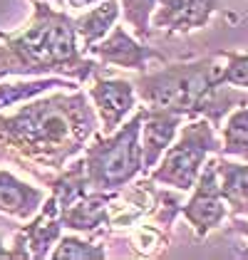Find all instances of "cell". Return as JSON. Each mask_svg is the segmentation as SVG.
<instances>
[{
	"label": "cell",
	"instance_id": "1",
	"mask_svg": "<svg viewBox=\"0 0 248 260\" xmlns=\"http://www.w3.org/2000/svg\"><path fill=\"white\" fill-rule=\"evenodd\" d=\"M97 126L95 107L82 89L35 97L13 114L0 112V159L30 174L60 171L82 154Z\"/></svg>",
	"mask_w": 248,
	"mask_h": 260
},
{
	"label": "cell",
	"instance_id": "2",
	"mask_svg": "<svg viewBox=\"0 0 248 260\" xmlns=\"http://www.w3.org/2000/svg\"><path fill=\"white\" fill-rule=\"evenodd\" d=\"M0 40V80L65 77L87 82L100 70L97 60L82 52L72 18L45 0H33L30 22Z\"/></svg>",
	"mask_w": 248,
	"mask_h": 260
},
{
	"label": "cell",
	"instance_id": "3",
	"mask_svg": "<svg viewBox=\"0 0 248 260\" xmlns=\"http://www.w3.org/2000/svg\"><path fill=\"white\" fill-rule=\"evenodd\" d=\"M137 100L144 107L169 109L184 119L206 117L213 129L224 124L231 109L248 104V92L221 82L219 55L191 62H171L157 72H144L132 80Z\"/></svg>",
	"mask_w": 248,
	"mask_h": 260
},
{
	"label": "cell",
	"instance_id": "4",
	"mask_svg": "<svg viewBox=\"0 0 248 260\" xmlns=\"http://www.w3.org/2000/svg\"><path fill=\"white\" fill-rule=\"evenodd\" d=\"M144 119V107L129 121H122L112 134H92L82 151L84 179L89 191L114 193L129 186L139 174H144L142 146H139V126Z\"/></svg>",
	"mask_w": 248,
	"mask_h": 260
},
{
	"label": "cell",
	"instance_id": "5",
	"mask_svg": "<svg viewBox=\"0 0 248 260\" xmlns=\"http://www.w3.org/2000/svg\"><path fill=\"white\" fill-rule=\"evenodd\" d=\"M219 151H221V139L216 137L211 121L206 117H194L181 126L179 137H174L169 149L146 176L164 188L186 193L199 179L204 161Z\"/></svg>",
	"mask_w": 248,
	"mask_h": 260
},
{
	"label": "cell",
	"instance_id": "6",
	"mask_svg": "<svg viewBox=\"0 0 248 260\" xmlns=\"http://www.w3.org/2000/svg\"><path fill=\"white\" fill-rule=\"evenodd\" d=\"M179 216L191 225L196 238H206L211 231L221 228L228 218V208L221 191H219V174H216V159H206L201 166V174L196 183L191 186V196L186 203H181Z\"/></svg>",
	"mask_w": 248,
	"mask_h": 260
},
{
	"label": "cell",
	"instance_id": "7",
	"mask_svg": "<svg viewBox=\"0 0 248 260\" xmlns=\"http://www.w3.org/2000/svg\"><path fill=\"white\" fill-rule=\"evenodd\" d=\"M84 55L95 57L102 64H109V67H122V70H134V72H146L149 60L164 62V55H159L157 50L144 45V40H137L134 35H129L117 22L112 25V30L102 40L87 47Z\"/></svg>",
	"mask_w": 248,
	"mask_h": 260
},
{
	"label": "cell",
	"instance_id": "8",
	"mask_svg": "<svg viewBox=\"0 0 248 260\" xmlns=\"http://www.w3.org/2000/svg\"><path fill=\"white\" fill-rule=\"evenodd\" d=\"M221 0H159L151 13V32L162 35H191L206 27L221 10Z\"/></svg>",
	"mask_w": 248,
	"mask_h": 260
},
{
	"label": "cell",
	"instance_id": "9",
	"mask_svg": "<svg viewBox=\"0 0 248 260\" xmlns=\"http://www.w3.org/2000/svg\"><path fill=\"white\" fill-rule=\"evenodd\" d=\"M87 97L95 104V114H97L102 134H112L137 107V89L129 80L95 75Z\"/></svg>",
	"mask_w": 248,
	"mask_h": 260
},
{
	"label": "cell",
	"instance_id": "10",
	"mask_svg": "<svg viewBox=\"0 0 248 260\" xmlns=\"http://www.w3.org/2000/svg\"><path fill=\"white\" fill-rule=\"evenodd\" d=\"M184 117L159 109V107H144V119L139 126V146H142V161H144V174H149L157 161L162 159L169 144L174 141Z\"/></svg>",
	"mask_w": 248,
	"mask_h": 260
},
{
	"label": "cell",
	"instance_id": "11",
	"mask_svg": "<svg viewBox=\"0 0 248 260\" xmlns=\"http://www.w3.org/2000/svg\"><path fill=\"white\" fill-rule=\"evenodd\" d=\"M27 245V253L33 260H45L50 258L55 243L62 236V225H60V206L52 196H45L42 206L38 208V213L30 218L27 225H22L18 231Z\"/></svg>",
	"mask_w": 248,
	"mask_h": 260
},
{
	"label": "cell",
	"instance_id": "12",
	"mask_svg": "<svg viewBox=\"0 0 248 260\" xmlns=\"http://www.w3.org/2000/svg\"><path fill=\"white\" fill-rule=\"evenodd\" d=\"M109 199L112 193L89 191L82 199L72 201L70 206L60 208V225L77 231V233H100L109 225Z\"/></svg>",
	"mask_w": 248,
	"mask_h": 260
},
{
	"label": "cell",
	"instance_id": "13",
	"mask_svg": "<svg viewBox=\"0 0 248 260\" xmlns=\"http://www.w3.org/2000/svg\"><path fill=\"white\" fill-rule=\"evenodd\" d=\"M45 201V191L20 181L8 169H0V213L13 216L18 220H30Z\"/></svg>",
	"mask_w": 248,
	"mask_h": 260
},
{
	"label": "cell",
	"instance_id": "14",
	"mask_svg": "<svg viewBox=\"0 0 248 260\" xmlns=\"http://www.w3.org/2000/svg\"><path fill=\"white\" fill-rule=\"evenodd\" d=\"M216 174H219V191L228 213L248 218V161L236 164L219 154Z\"/></svg>",
	"mask_w": 248,
	"mask_h": 260
},
{
	"label": "cell",
	"instance_id": "15",
	"mask_svg": "<svg viewBox=\"0 0 248 260\" xmlns=\"http://www.w3.org/2000/svg\"><path fill=\"white\" fill-rule=\"evenodd\" d=\"M117 20H119V3L117 0H100V3H95V8L89 5V10L72 18L77 40L82 42V52L87 47H92L95 42L102 40Z\"/></svg>",
	"mask_w": 248,
	"mask_h": 260
},
{
	"label": "cell",
	"instance_id": "16",
	"mask_svg": "<svg viewBox=\"0 0 248 260\" xmlns=\"http://www.w3.org/2000/svg\"><path fill=\"white\" fill-rule=\"evenodd\" d=\"M50 89H77L75 80L65 77H33L25 82H0V112L10 107H20L22 102H30Z\"/></svg>",
	"mask_w": 248,
	"mask_h": 260
},
{
	"label": "cell",
	"instance_id": "17",
	"mask_svg": "<svg viewBox=\"0 0 248 260\" xmlns=\"http://www.w3.org/2000/svg\"><path fill=\"white\" fill-rule=\"evenodd\" d=\"M221 129V156H236L248 161V104H241L226 114Z\"/></svg>",
	"mask_w": 248,
	"mask_h": 260
},
{
	"label": "cell",
	"instance_id": "18",
	"mask_svg": "<svg viewBox=\"0 0 248 260\" xmlns=\"http://www.w3.org/2000/svg\"><path fill=\"white\" fill-rule=\"evenodd\" d=\"M119 15H124V22L134 30L137 40H149L151 32V13L159 0H117Z\"/></svg>",
	"mask_w": 248,
	"mask_h": 260
},
{
	"label": "cell",
	"instance_id": "19",
	"mask_svg": "<svg viewBox=\"0 0 248 260\" xmlns=\"http://www.w3.org/2000/svg\"><path fill=\"white\" fill-rule=\"evenodd\" d=\"M50 258L52 260H104L107 258V250H104V245L82 240L77 236H60V240L55 243V248L50 253Z\"/></svg>",
	"mask_w": 248,
	"mask_h": 260
},
{
	"label": "cell",
	"instance_id": "20",
	"mask_svg": "<svg viewBox=\"0 0 248 260\" xmlns=\"http://www.w3.org/2000/svg\"><path fill=\"white\" fill-rule=\"evenodd\" d=\"M129 243H132V250L137 255H157L159 250H164L169 238H166V231L159 225H144V223H137L132 225L129 231Z\"/></svg>",
	"mask_w": 248,
	"mask_h": 260
},
{
	"label": "cell",
	"instance_id": "21",
	"mask_svg": "<svg viewBox=\"0 0 248 260\" xmlns=\"http://www.w3.org/2000/svg\"><path fill=\"white\" fill-rule=\"evenodd\" d=\"M216 55L221 60V82L248 92V52L221 50Z\"/></svg>",
	"mask_w": 248,
	"mask_h": 260
},
{
	"label": "cell",
	"instance_id": "22",
	"mask_svg": "<svg viewBox=\"0 0 248 260\" xmlns=\"http://www.w3.org/2000/svg\"><path fill=\"white\" fill-rule=\"evenodd\" d=\"M233 231L241 233V236L248 240V220L243 218V216H233Z\"/></svg>",
	"mask_w": 248,
	"mask_h": 260
},
{
	"label": "cell",
	"instance_id": "23",
	"mask_svg": "<svg viewBox=\"0 0 248 260\" xmlns=\"http://www.w3.org/2000/svg\"><path fill=\"white\" fill-rule=\"evenodd\" d=\"M70 8H75V10H82V8H89V5H95V3H100V0H65Z\"/></svg>",
	"mask_w": 248,
	"mask_h": 260
},
{
	"label": "cell",
	"instance_id": "24",
	"mask_svg": "<svg viewBox=\"0 0 248 260\" xmlns=\"http://www.w3.org/2000/svg\"><path fill=\"white\" fill-rule=\"evenodd\" d=\"M0 260H15L13 248H10V245H5V243H3V238H0Z\"/></svg>",
	"mask_w": 248,
	"mask_h": 260
},
{
	"label": "cell",
	"instance_id": "25",
	"mask_svg": "<svg viewBox=\"0 0 248 260\" xmlns=\"http://www.w3.org/2000/svg\"><path fill=\"white\" fill-rule=\"evenodd\" d=\"M57 3H62V0H57Z\"/></svg>",
	"mask_w": 248,
	"mask_h": 260
}]
</instances>
